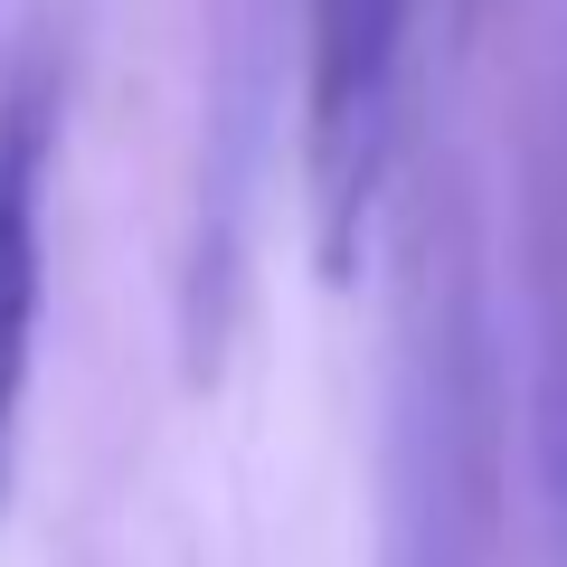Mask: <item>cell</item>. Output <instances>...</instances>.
<instances>
[{
    "label": "cell",
    "instance_id": "cell-1",
    "mask_svg": "<svg viewBox=\"0 0 567 567\" xmlns=\"http://www.w3.org/2000/svg\"><path fill=\"white\" fill-rule=\"evenodd\" d=\"M511 539V388L492 322L483 227L454 171L398 218L379 425V567H502Z\"/></svg>",
    "mask_w": 567,
    "mask_h": 567
},
{
    "label": "cell",
    "instance_id": "cell-4",
    "mask_svg": "<svg viewBox=\"0 0 567 567\" xmlns=\"http://www.w3.org/2000/svg\"><path fill=\"white\" fill-rule=\"evenodd\" d=\"M529 454L567 529V66L529 142Z\"/></svg>",
    "mask_w": 567,
    "mask_h": 567
},
{
    "label": "cell",
    "instance_id": "cell-5",
    "mask_svg": "<svg viewBox=\"0 0 567 567\" xmlns=\"http://www.w3.org/2000/svg\"><path fill=\"white\" fill-rule=\"evenodd\" d=\"M0 95H10V85H0Z\"/></svg>",
    "mask_w": 567,
    "mask_h": 567
},
{
    "label": "cell",
    "instance_id": "cell-3",
    "mask_svg": "<svg viewBox=\"0 0 567 567\" xmlns=\"http://www.w3.org/2000/svg\"><path fill=\"white\" fill-rule=\"evenodd\" d=\"M48 142H58V85L29 66L0 95V511L20 483L39 312H48Z\"/></svg>",
    "mask_w": 567,
    "mask_h": 567
},
{
    "label": "cell",
    "instance_id": "cell-2",
    "mask_svg": "<svg viewBox=\"0 0 567 567\" xmlns=\"http://www.w3.org/2000/svg\"><path fill=\"white\" fill-rule=\"evenodd\" d=\"M416 0H303V227L312 275L360 284L406 162Z\"/></svg>",
    "mask_w": 567,
    "mask_h": 567
}]
</instances>
